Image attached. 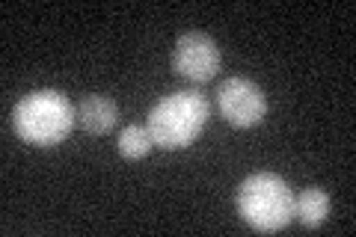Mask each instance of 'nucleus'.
<instances>
[{"instance_id":"nucleus-1","label":"nucleus","mask_w":356,"mask_h":237,"mask_svg":"<svg viewBox=\"0 0 356 237\" xmlns=\"http://www.w3.org/2000/svg\"><path fill=\"white\" fill-rule=\"evenodd\" d=\"M77 110L57 89H39L24 95L13 110V131L36 149L57 145L72 133Z\"/></svg>"},{"instance_id":"nucleus-2","label":"nucleus","mask_w":356,"mask_h":237,"mask_svg":"<svg viewBox=\"0 0 356 237\" xmlns=\"http://www.w3.org/2000/svg\"><path fill=\"white\" fill-rule=\"evenodd\" d=\"M211 116V107L202 92L196 89H184V92H172L161 98L149 113V133L154 145H161L166 152L187 149L196 137L205 131Z\"/></svg>"},{"instance_id":"nucleus-3","label":"nucleus","mask_w":356,"mask_h":237,"mask_svg":"<svg viewBox=\"0 0 356 237\" xmlns=\"http://www.w3.org/2000/svg\"><path fill=\"white\" fill-rule=\"evenodd\" d=\"M238 211L255 231H282L294 220V190L273 172L250 175L238 187Z\"/></svg>"},{"instance_id":"nucleus-4","label":"nucleus","mask_w":356,"mask_h":237,"mask_svg":"<svg viewBox=\"0 0 356 237\" xmlns=\"http://www.w3.org/2000/svg\"><path fill=\"white\" fill-rule=\"evenodd\" d=\"M217 107L222 119L235 128H255L267 116V98L259 83L247 77H229L217 89Z\"/></svg>"},{"instance_id":"nucleus-5","label":"nucleus","mask_w":356,"mask_h":237,"mask_svg":"<svg viewBox=\"0 0 356 237\" xmlns=\"http://www.w3.org/2000/svg\"><path fill=\"white\" fill-rule=\"evenodd\" d=\"M220 65H222V56H220L217 42L205 36V33H184V36L175 42L172 69H175V74H181L184 81L208 83L217 77Z\"/></svg>"},{"instance_id":"nucleus-6","label":"nucleus","mask_w":356,"mask_h":237,"mask_svg":"<svg viewBox=\"0 0 356 237\" xmlns=\"http://www.w3.org/2000/svg\"><path fill=\"white\" fill-rule=\"evenodd\" d=\"M119 119V107L113 98L107 95H86L81 101V107H77V122L83 125L86 133H92V137H102V133L113 131Z\"/></svg>"},{"instance_id":"nucleus-7","label":"nucleus","mask_w":356,"mask_h":237,"mask_svg":"<svg viewBox=\"0 0 356 237\" xmlns=\"http://www.w3.org/2000/svg\"><path fill=\"white\" fill-rule=\"evenodd\" d=\"M294 217L306 229H318L330 217V196L321 187H306L300 196H294Z\"/></svg>"},{"instance_id":"nucleus-8","label":"nucleus","mask_w":356,"mask_h":237,"mask_svg":"<svg viewBox=\"0 0 356 237\" xmlns=\"http://www.w3.org/2000/svg\"><path fill=\"white\" fill-rule=\"evenodd\" d=\"M116 145H119V154L125 157V161H143V157L152 152L154 140H152L149 128H143V125H128V128L119 131Z\"/></svg>"}]
</instances>
